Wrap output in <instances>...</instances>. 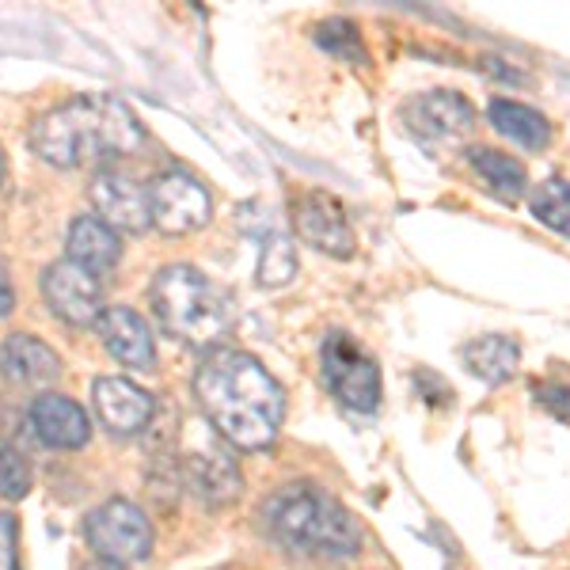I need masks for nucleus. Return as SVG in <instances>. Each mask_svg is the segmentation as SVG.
Segmentation results:
<instances>
[{"mask_svg": "<svg viewBox=\"0 0 570 570\" xmlns=\"http://www.w3.org/2000/svg\"><path fill=\"white\" fill-rule=\"evenodd\" d=\"M202 415L236 449H266L282 430L285 392L259 357L244 351H214L195 373Z\"/></svg>", "mask_w": 570, "mask_h": 570, "instance_id": "f257e3e1", "label": "nucleus"}, {"mask_svg": "<svg viewBox=\"0 0 570 570\" xmlns=\"http://www.w3.org/2000/svg\"><path fill=\"white\" fill-rule=\"evenodd\" d=\"M145 130L118 96H77L46 110L31 126V145L53 168H80L96 160H118L141 149Z\"/></svg>", "mask_w": 570, "mask_h": 570, "instance_id": "f03ea898", "label": "nucleus"}, {"mask_svg": "<svg viewBox=\"0 0 570 570\" xmlns=\"http://www.w3.org/2000/svg\"><path fill=\"white\" fill-rule=\"evenodd\" d=\"M263 525L297 556L351 559L362 548V525L335 494L320 487H282L263 505Z\"/></svg>", "mask_w": 570, "mask_h": 570, "instance_id": "7ed1b4c3", "label": "nucleus"}, {"mask_svg": "<svg viewBox=\"0 0 570 570\" xmlns=\"http://www.w3.org/2000/svg\"><path fill=\"white\" fill-rule=\"evenodd\" d=\"M149 301L164 331L179 335L190 346H214L236 324L233 297L214 278H206V274L187 263L164 266L153 278Z\"/></svg>", "mask_w": 570, "mask_h": 570, "instance_id": "20e7f679", "label": "nucleus"}, {"mask_svg": "<svg viewBox=\"0 0 570 570\" xmlns=\"http://www.w3.org/2000/svg\"><path fill=\"white\" fill-rule=\"evenodd\" d=\"M85 537L91 551H96L104 563H141L153 551V525L145 518V510H137L126 499H110L88 513Z\"/></svg>", "mask_w": 570, "mask_h": 570, "instance_id": "39448f33", "label": "nucleus"}, {"mask_svg": "<svg viewBox=\"0 0 570 570\" xmlns=\"http://www.w3.org/2000/svg\"><path fill=\"white\" fill-rule=\"evenodd\" d=\"M320 362H324V381L327 389L335 392V400L351 411H362V415H373L381 407V370L365 351H357L343 331H331L324 338V351H320Z\"/></svg>", "mask_w": 570, "mask_h": 570, "instance_id": "423d86ee", "label": "nucleus"}, {"mask_svg": "<svg viewBox=\"0 0 570 570\" xmlns=\"http://www.w3.org/2000/svg\"><path fill=\"white\" fill-rule=\"evenodd\" d=\"M149 202H153V225L164 236L198 233L214 217V202H209L206 183L195 179L190 171H164L149 187Z\"/></svg>", "mask_w": 570, "mask_h": 570, "instance_id": "0eeeda50", "label": "nucleus"}, {"mask_svg": "<svg viewBox=\"0 0 570 570\" xmlns=\"http://www.w3.org/2000/svg\"><path fill=\"white\" fill-rule=\"evenodd\" d=\"M42 297L46 308L69 327H91L104 316V285L80 263L61 259L42 271Z\"/></svg>", "mask_w": 570, "mask_h": 570, "instance_id": "6e6552de", "label": "nucleus"}, {"mask_svg": "<svg viewBox=\"0 0 570 570\" xmlns=\"http://www.w3.org/2000/svg\"><path fill=\"white\" fill-rule=\"evenodd\" d=\"M293 228L308 247L324 255H335V259H351L354 255V228L346 220L343 206L335 198L324 195V190H308L293 202Z\"/></svg>", "mask_w": 570, "mask_h": 570, "instance_id": "1a4fd4ad", "label": "nucleus"}, {"mask_svg": "<svg viewBox=\"0 0 570 570\" xmlns=\"http://www.w3.org/2000/svg\"><path fill=\"white\" fill-rule=\"evenodd\" d=\"M91 206L99 209V217L110 228H122V233H145L153 225V202L149 190L130 176H118V171H99L91 179Z\"/></svg>", "mask_w": 570, "mask_h": 570, "instance_id": "9d476101", "label": "nucleus"}, {"mask_svg": "<svg viewBox=\"0 0 570 570\" xmlns=\"http://www.w3.org/2000/svg\"><path fill=\"white\" fill-rule=\"evenodd\" d=\"M91 400H96V411L104 419V426L118 438H134L141 434L145 426L156 415V400L145 389H137L126 376H99L91 384Z\"/></svg>", "mask_w": 570, "mask_h": 570, "instance_id": "9b49d317", "label": "nucleus"}, {"mask_svg": "<svg viewBox=\"0 0 570 570\" xmlns=\"http://www.w3.org/2000/svg\"><path fill=\"white\" fill-rule=\"evenodd\" d=\"M27 422H31L35 438L50 449H85L91 438V419L88 411L80 407L69 395H39L27 411Z\"/></svg>", "mask_w": 570, "mask_h": 570, "instance_id": "f8f14e48", "label": "nucleus"}, {"mask_svg": "<svg viewBox=\"0 0 570 570\" xmlns=\"http://www.w3.org/2000/svg\"><path fill=\"white\" fill-rule=\"evenodd\" d=\"M99 338H104L107 354L115 357V362L130 365V370H153L156 365L153 331L134 308H126V305L104 308V316H99Z\"/></svg>", "mask_w": 570, "mask_h": 570, "instance_id": "ddd939ff", "label": "nucleus"}, {"mask_svg": "<svg viewBox=\"0 0 570 570\" xmlns=\"http://www.w3.org/2000/svg\"><path fill=\"white\" fill-rule=\"evenodd\" d=\"M403 118L419 137H461L475 126V110L456 91H426L403 107Z\"/></svg>", "mask_w": 570, "mask_h": 570, "instance_id": "4468645a", "label": "nucleus"}, {"mask_svg": "<svg viewBox=\"0 0 570 570\" xmlns=\"http://www.w3.org/2000/svg\"><path fill=\"white\" fill-rule=\"evenodd\" d=\"M0 373L4 381L23 384V389H42V384L58 381L61 373V357L35 335H8L0 346Z\"/></svg>", "mask_w": 570, "mask_h": 570, "instance_id": "2eb2a0df", "label": "nucleus"}, {"mask_svg": "<svg viewBox=\"0 0 570 570\" xmlns=\"http://www.w3.org/2000/svg\"><path fill=\"white\" fill-rule=\"evenodd\" d=\"M69 259L80 263L85 271H91L99 278V274L115 271L118 259H122V244H118V233L107 225L104 217H88L80 214L77 220L69 225Z\"/></svg>", "mask_w": 570, "mask_h": 570, "instance_id": "dca6fc26", "label": "nucleus"}, {"mask_svg": "<svg viewBox=\"0 0 570 570\" xmlns=\"http://www.w3.org/2000/svg\"><path fill=\"white\" fill-rule=\"evenodd\" d=\"M487 115H491L494 130H499L502 137H510L513 145H521V149H529V153H540L551 141L548 118L540 115V110L518 104V99H494Z\"/></svg>", "mask_w": 570, "mask_h": 570, "instance_id": "f3484780", "label": "nucleus"}, {"mask_svg": "<svg viewBox=\"0 0 570 570\" xmlns=\"http://www.w3.org/2000/svg\"><path fill=\"white\" fill-rule=\"evenodd\" d=\"M472 168L475 176L483 179V187L491 190L499 202H518L521 195L529 190V176H525V164L513 160L510 153H499V149H472Z\"/></svg>", "mask_w": 570, "mask_h": 570, "instance_id": "a211bd4d", "label": "nucleus"}, {"mask_svg": "<svg viewBox=\"0 0 570 570\" xmlns=\"http://www.w3.org/2000/svg\"><path fill=\"white\" fill-rule=\"evenodd\" d=\"M468 373L480 376L487 384H502L510 381L513 370L521 362V351L513 338H502V335H483V338H472V343L461 351Z\"/></svg>", "mask_w": 570, "mask_h": 570, "instance_id": "6ab92c4d", "label": "nucleus"}, {"mask_svg": "<svg viewBox=\"0 0 570 570\" xmlns=\"http://www.w3.org/2000/svg\"><path fill=\"white\" fill-rule=\"evenodd\" d=\"M187 487L206 505H225L240 494V472L225 456H190Z\"/></svg>", "mask_w": 570, "mask_h": 570, "instance_id": "aec40b11", "label": "nucleus"}, {"mask_svg": "<svg viewBox=\"0 0 570 570\" xmlns=\"http://www.w3.org/2000/svg\"><path fill=\"white\" fill-rule=\"evenodd\" d=\"M532 217L540 225H548L551 233L570 240V183L567 179H548L532 190Z\"/></svg>", "mask_w": 570, "mask_h": 570, "instance_id": "412c9836", "label": "nucleus"}, {"mask_svg": "<svg viewBox=\"0 0 570 570\" xmlns=\"http://www.w3.org/2000/svg\"><path fill=\"white\" fill-rule=\"evenodd\" d=\"M293 274H297V247H293L289 236L266 233L263 252H259V282L263 285H285Z\"/></svg>", "mask_w": 570, "mask_h": 570, "instance_id": "4be33fe9", "label": "nucleus"}, {"mask_svg": "<svg viewBox=\"0 0 570 570\" xmlns=\"http://www.w3.org/2000/svg\"><path fill=\"white\" fill-rule=\"evenodd\" d=\"M316 42L324 50L338 53V58L354 61V66H365V50H362V39H357V27L351 20H327L316 27Z\"/></svg>", "mask_w": 570, "mask_h": 570, "instance_id": "5701e85b", "label": "nucleus"}, {"mask_svg": "<svg viewBox=\"0 0 570 570\" xmlns=\"http://www.w3.org/2000/svg\"><path fill=\"white\" fill-rule=\"evenodd\" d=\"M31 491V464L23 461L20 449L0 441V499H23Z\"/></svg>", "mask_w": 570, "mask_h": 570, "instance_id": "b1692460", "label": "nucleus"}, {"mask_svg": "<svg viewBox=\"0 0 570 570\" xmlns=\"http://www.w3.org/2000/svg\"><path fill=\"white\" fill-rule=\"evenodd\" d=\"M537 400L544 403L548 411H556L559 419H567V422H570V384H567V381L537 384Z\"/></svg>", "mask_w": 570, "mask_h": 570, "instance_id": "393cba45", "label": "nucleus"}, {"mask_svg": "<svg viewBox=\"0 0 570 570\" xmlns=\"http://www.w3.org/2000/svg\"><path fill=\"white\" fill-rule=\"evenodd\" d=\"M0 570H20V551H16V518L0 513Z\"/></svg>", "mask_w": 570, "mask_h": 570, "instance_id": "a878e982", "label": "nucleus"}, {"mask_svg": "<svg viewBox=\"0 0 570 570\" xmlns=\"http://www.w3.org/2000/svg\"><path fill=\"white\" fill-rule=\"evenodd\" d=\"M16 308V293H12V278H8V266L0 263V320Z\"/></svg>", "mask_w": 570, "mask_h": 570, "instance_id": "bb28decb", "label": "nucleus"}, {"mask_svg": "<svg viewBox=\"0 0 570 570\" xmlns=\"http://www.w3.org/2000/svg\"><path fill=\"white\" fill-rule=\"evenodd\" d=\"M88 570H122V567H118V563H104V559H99V563H91Z\"/></svg>", "mask_w": 570, "mask_h": 570, "instance_id": "cd10ccee", "label": "nucleus"}, {"mask_svg": "<svg viewBox=\"0 0 570 570\" xmlns=\"http://www.w3.org/2000/svg\"><path fill=\"white\" fill-rule=\"evenodd\" d=\"M0 183H4V153H0Z\"/></svg>", "mask_w": 570, "mask_h": 570, "instance_id": "c85d7f7f", "label": "nucleus"}]
</instances>
